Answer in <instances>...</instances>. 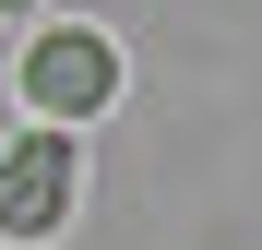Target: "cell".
I'll list each match as a JSON object with an SVG mask.
<instances>
[{
  "label": "cell",
  "instance_id": "1",
  "mask_svg": "<svg viewBox=\"0 0 262 250\" xmlns=\"http://www.w3.org/2000/svg\"><path fill=\"white\" fill-rule=\"evenodd\" d=\"M119 83H131V60H119V36L107 24H24V48H12V119H48V131H96V119L119 107Z\"/></svg>",
  "mask_w": 262,
  "mask_h": 250
},
{
  "label": "cell",
  "instance_id": "2",
  "mask_svg": "<svg viewBox=\"0 0 262 250\" xmlns=\"http://www.w3.org/2000/svg\"><path fill=\"white\" fill-rule=\"evenodd\" d=\"M83 215V131L0 119V250H48Z\"/></svg>",
  "mask_w": 262,
  "mask_h": 250
},
{
  "label": "cell",
  "instance_id": "3",
  "mask_svg": "<svg viewBox=\"0 0 262 250\" xmlns=\"http://www.w3.org/2000/svg\"><path fill=\"white\" fill-rule=\"evenodd\" d=\"M0 24H36V0H0Z\"/></svg>",
  "mask_w": 262,
  "mask_h": 250
}]
</instances>
